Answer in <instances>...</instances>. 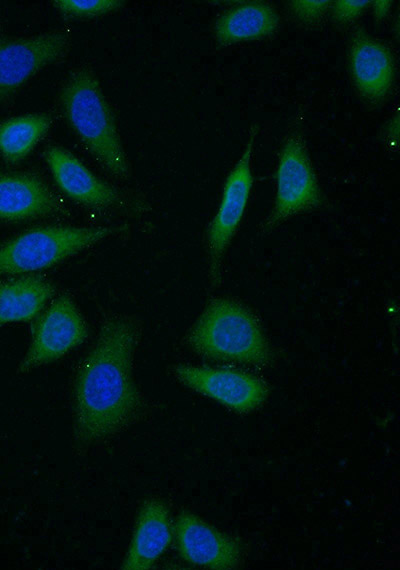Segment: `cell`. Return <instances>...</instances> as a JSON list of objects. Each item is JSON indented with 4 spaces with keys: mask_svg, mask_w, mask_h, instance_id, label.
Listing matches in <instances>:
<instances>
[{
    "mask_svg": "<svg viewBox=\"0 0 400 570\" xmlns=\"http://www.w3.org/2000/svg\"><path fill=\"white\" fill-rule=\"evenodd\" d=\"M44 159L58 187L74 201L92 208L121 206L123 196L97 178L71 152L60 146H49Z\"/></svg>",
    "mask_w": 400,
    "mask_h": 570,
    "instance_id": "12",
    "label": "cell"
},
{
    "mask_svg": "<svg viewBox=\"0 0 400 570\" xmlns=\"http://www.w3.org/2000/svg\"><path fill=\"white\" fill-rule=\"evenodd\" d=\"M390 4H391V1H376V2H374V5H373L374 11L373 12H374L375 18L378 21L383 20L387 16L389 9H390Z\"/></svg>",
    "mask_w": 400,
    "mask_h": 570,
    "instance_id": "21",
    "label": "cell"
},
{
    "mask_svg": "<svg viewBox=\"0 0 400 570\" xmlns=\"http://www.w3.org/2000/svg\"><path fill=\"white\" fill-rule=\"evenodd\" d=\"M59 101L77 138L110 174L129 176V164L114 115L93 71L74 69L63 82Z\"/></svg>",
    "mask_w": 400,
    "mask_h": 570,
    "instance_id": "2",
    "label": "cell"
},
{
    "mask_svg": "<svg viewBox=\"0 0 400 570\" xmlns=\"http://www.w3.org/2000/svg\"><path fill=\"white\" fill-rule=\"evenodd\" d=\"M370 1L339 0L331 4V15L333 21L339 26H347L357 20Z\"/></svg>",
    "mask_w": 400,
    "mask_h": 570,
    "instance_id": "20",
    "label": "cell"
},
{
    "mask_svg": "<svg viewBox=\"0 0 400 570\" xmlns=\"http://www.w3.org/2000/svg\"><path fill=\"white\" fill-rule=\"evenodd\" d=\"M120 0H55L53 5L60 13L69 17H98L123 7Z\"/></svg>",
    "mask_w": 400,
    "mask_h": 570,
    "instance_id": "18",
    "label": "cell"
},
{
    "mask_svg": "<svg viewBox=\"0 0 400 570\" xmlns=\"http://www.w3.org/2000/svg\"><path fill=\"white\" fill-rule=\"evenodd\" d=\"M52 117L46 113L17 116L0 123V153L9 162L23 159L47 133Z\"/></svg>",
    "mask_w": 400,
    "mask_h": 570,
    "instance_id": "17",
    "label": "cell"
},
{
    "mask_svg": "<svg viewBox=\"0 0 400 570\" xmlns=\"http://www.w3.org/2000/svg\"><path fill=\"white\" fill-rule=\"evenodd\" d=\"M332 1L328 0H297L289 1L287 8L293 18L307 27L320 25L331 8Z\"/></svg>",
    "mask_w": 400,
    "mask_h": 570,
    "instance_id": "19",
    "label": "cell"
},
{
    "mask_svg": "<svg viewBox=\"0 0 400 570\" xmlns=\"http://www.w3.org/2000/svg\"><path fill=\"white\" fill-rule=\"evenodd\" d=\"M173 535L179 556L192 565L226 570L239 564L238 542L195 514H179L173 525Z\"/></svg>",
    "mask_w": 400,
    "mask_h": 570,
    "instance_id": "10",
    "label": "cell"
},
{
    "mask_svg": "<svg viewBox=\"0 0 400 570\" xmlns=\"http://www.w3.org/2000/svg\"><path fill=\"white\" fill-rule=\"evenodd\" d=\"M280 23L276 9L264 1H249L223 12L214 25V36L221 46L259 40L273 35Z\"/></svg>",
    "mask_w": 400,
    "mask_h": 570,
    "instance_id": "15",
    "label": "cell"
},
{
    "mask_svg": "<svg viewBox=\"0 0 400 570\" xmlns=\"http://www.w3.org/2000/svg\"><path fill=\"white\" fill-rule=\"evenodd\" d=\"M54 293L52 283L40 275L0 280V326L36 318Z\"/></svg>",
    "mask_w": 400,
    "mask_h": 570,
    "instance_id": "16",
    "label": "cell"
},
{
    "mask_svg": "<svg viewBox=\"0 0 400 570\" xmlns=\"http://www.w3.org/2000/svg\"><path fill=\"white\" fill-rule=\"evenodd\" d=\"M58 210V199L38 177L25 173H0L1 220L33 219Z\"/></svg>",
    "mask_w": 400,
    "mask_h": 570,
    "instance_id": "14",
    "label": "cell"
},
{
    "mask_svg": "<svg viewBox=\"0 0 400 570\" xmlns=\"http://www.w3.org/2000/svg\"><path fill=\"white\" fill-rule=\"evenodd\" d=\"M171 372L186 387L239 413L254 410L267 397L259 378L239 370L177 364Z\"/></svg>",
    "mask_w": 400,
    "mask_h": 570,
    "instance_id": "9",
    "label": "cell"
},
{
    "mask_svg": "<svg viewBox=\"0 0 400 570\" xmlns=\"http://www.w3.org/2000/svg\"><path fill=\"white\" fill-rule=\"evenodd\" d=\"M141 334L142 322L132 314L113 313L101 323L73 382L72 436L78 447L113 438L138 419L143 403L133 359Z\"/></svg>",
    "mask_w": 400,
    "mask_h": 570,
    "instance_id": "1",
    "label": "cell"
},
{
    "mask_svg": "<svg viewBox=\"0 0 400 570\" xmlns=\"http://www.w3.org/2000/svg\"><path fill=\"white\" fill-rule=\"evenodd\" d=\"M70 47L71 35L66 30L0 39V101L44 67L65 57Z\"/></svg>",
    "mask_w": 400,
    "mask_h": 570,
    "instance_id": "8",
    "label": "cell"
},
{
    "mask_svg": "<svg viewBox=\"0 0 400 570\" xmlns=\"http://www.w3.org/2000/svg\"><path fill=\"white\" fill-rule=\"evenodd\" d=\"M198 355L222 362L265 367L270 349L256 316L241 303L216 298L206 306L186 335Z\"/></svg>",
    "mask_w": 400,
    "mask_h": 570,
    "instance_id": "3",
    "label": "cell"
},
{
    "mask_svg": "<svg viewBox=\"0 0 400 570\" xmlns=\"http://www.w3.org/2000/svg\"><path fill=\"white\" fill-rule=\"evenodd\" d=\"M352 80L360 96L371 103L382 101L395 79V62L390 49L363 30L353 33L349 45Z\"/></svg>",
    "mask_w": 400,
    "mask_h": 570,
    "instance_id": "11",
    "label": "cell"
},
{
    "mask_svg": "<svg viewBox=\"0 0 400 570\" xmlns=\"http://www.w3.org/2000/svg\"><path fill=\"white\" fill-rule=\"evenodd\" d=\"M87 335V324L73 300L67 295L55 298L33 325L31 342L17 373L25 374L61 358Z\"/></svg>",
    "mask_w": 400,
    "mask_h": 570,
    "instance_id": "7",
    "label": "cell"
},
{
    "mask_svg": "<svg viewBox=\"0 0 400 570\" xmlns=\"http://www.w3.org/2000/svg\"><path fill=\"white\" fill-rule=\"evenodd\" d=\"M321 205L322 195L302 130L294 127L286 136L279 155L274 208L260 230L267 233L286 219Z\"/></svg>",
    "mask_w": 400,
    "mask_h": 570,
    "instance_id": "5",
    "label": "cell"
},
{
    "mask_svg": "<svg viewBox=\"0 0 400 570\" xmlns=\"http://www.w3.org/2000/svg\"><path fill=\"white\" fill-rule=\"evenodd\" d=\"M257 133L258 124L254 122L244 151L226 179L220 205L207 231L209 275L213 286L219 283L224 252L242 220L250 196L251 158Z\"/></svg>",
    "mask_w": 400,
    "mask_h": 570,
    "instance_id": "6",
    "label": "cell"
},
{
    "mask_svg": "<svg viewBox=\"0 0 400 570\" xmlns=\"http://www.w3.org/2000/svg\"><path fill=\"white\" fill-rule=\"evenodd\" d=\"M125 229V226H46L27 230L0 246V275L48 268Z\"/></svg>",
    "mask_w": 400,
    "mask_h": 570,
    "instance_id": "4",
    "label": "cell"
},
{
    "mask_svg": "<svg viewBox=\"0 0 400 570\" xmlns=\"http://www.w3.org/2000/svg\"><path fill=\"white\" fill-rule=\"evenodd\" d=\"M173 537V525L167 505L150 497L141 504L130 545L121 568L147 570L166 551Z\"/></svg>",
    "mask_w": 400,
    "mask_h": 570,
    "instance_id": "13",
    "label": "cell"
}]
</instances>
